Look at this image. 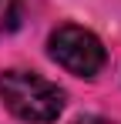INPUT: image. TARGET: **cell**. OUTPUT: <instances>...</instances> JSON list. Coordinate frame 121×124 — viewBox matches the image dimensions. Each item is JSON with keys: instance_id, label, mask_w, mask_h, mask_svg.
Listing matches in <instances>:
<instances>
[{"instance_id": "obj_1", "label": "cell", "mask_w": 121, "mask_h": 124, "mask_svg": "<svg viewBox=\"0 0 121 124\" xmlns=\"http://www.w3.org/2000/svg\"><path fill=\"white\" fill-rule=\"evenodd\" d=\"M0 101L7 104L14 117L27 124H51L64 111V91L34 70L14 67L0 74Z\"/></svg>"}, {"instance_id": "obj_2", "label": "cell", "mask_w": 121, "mask_h": 124, "mask_svg": "<svg viewBox=\"0 0 121 124\" xmlns=\"http://www.w3.org/2000/svg\"><path fill=\"white\" fill-rule=\"evenodd\" d=\"M51 57L74 77H98L108 64V50L98 40V34L84 30L78 23H64L47 37Z\"/></svg>"}, {"instance_id": "obj_3", "label": "cell", "mask_w": 121, "mask_h": 124, "mask_svg": "<svg viewBox=\"0 0 121 124\" xmlns=\"http://www.w3.org/2000/svg\"><path fill=\"white\" fill-rule=\"evenodd\" d=\"M24 23V3L20 0H0V37L14 34Z\"/></svg>"}, {"instance_id": "obj_4", "label": "cell", "mask_w": 121, "mask_h": 124, "mask_svg": "<svg viewBox=\"0 0 121 124\" xmlns=\"http://www.w3.org/2000/svg\"><path fill=\"white\" fill-rule=\"evenodd\" d=\"M74 124H114V121H108V117H78Z\"/></svg>"}]
</instances>
